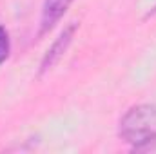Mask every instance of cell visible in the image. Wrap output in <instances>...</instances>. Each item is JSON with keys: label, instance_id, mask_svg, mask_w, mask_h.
Segmentation results:
<instances>
[{"label": "cell", "instance_id": "cell-1", "mask_svg": "<svg viewBox=\"0 0 156 154\" xmlns=\"http://www.w3.org/2000/svg\"><path fill=\"white\" fill-rule=\"evenodd\" d=\"M120 138L136 149L156 142V105L142 103L131 107L120 120Z\"/></svg>", "mask_w": 156, "mask_h": 154}, {"label": "cell", "instance_id": "cell-2", "mask_svg": "<svg viewBox=\"0 0 156 154\" xmlns=\"http://www.w3.org/2000/svg\"><path fill=\"white\" fill-rule=\"evenodd\" d=\"M78 24L76 22H71L60 35L58 38L53 42V45L47 49V53L44 54V60H42V65H40V73H47L49 69H53L55 64H58V60L64 56V53L67 51L71 40L75 37V31H76Z\"/></svg>", "mask_w": 156, "mask_h": 154}, {"label": "cell", "instance_id": "cell-3", "mask_svg": "<svg viewBox=\"0 0 156 154\" xmlns=\"http://www.w3.org/2000/svg\"><path fill=\"white\" fill-rule=\"evenodd\" d=\"M71 2L73 0H44L42 18H40V35L51 31L60 22V18L71 5Z\"/></svg>", "mask_w": 156, "mask_h": 154}, {"label": "cell", "instance_id": "cell-4", "mask_svg": "<svg viewBox=\"0 0 156 154\" xmlns=\"http://www.w3.org/2000/svg\"><path fill=\"white\" fill-rule=\"evenodd\" d=\"M9 49H11V45H9V33H7V29L4 26H0V64H4L7 60Z\"/></svg>", "mask_w": 156, "mask_h": 154}]
</instances>
